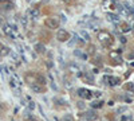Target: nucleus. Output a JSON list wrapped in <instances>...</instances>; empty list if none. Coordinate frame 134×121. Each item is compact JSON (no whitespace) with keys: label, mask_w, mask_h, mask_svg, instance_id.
I'll list each match as a JSON object with an SVG mask.
<instances>
[{"label":"nucleus","mask_w":134,"mask_h":121,"mask_svg":"<svg viewBox=\"0 0 134 121\" xmlns=\"http://www.w3.org/2000/svg\"><path fill=\"white\" fill-rule=\"evenodd\" d=\"M81 35L83 36V39H84V40H89V35H87V34H86V32H84V31H81Z\"/></svg>","instance_id":"12"},{"label":"nucleus","mask_w":134,"mask_h":121,"mask_svg":"<svg viewBox=\"0 0 134 121\" xmlns=\"http://www.w3.org/2000/svg\"><path fill=\"white\" fill-rule=\"evenodd\" d=\"M86 117H87V120H95L97 118V114L94 112H89L87 114H86Z\"/></svg>","instance_id":"7"},{"label":"nucleus","mask_w":134,"mask_h":121,"mask_svg":"<svg viewBox=\"0 0 134 121\" xmlns=\"http://www.w3.org/2000/svg\"><path fill=\"white\" fill-rule=\"evenodd\" d=\"M31 90L36 94H40L42 93V86H39L38 84H31Z\"/></svg>","instance_id":"3"},{"label":"nucleus","mask_w":134,"mask_h":121,"mask_svg":"<svg viewBox=\"0 0 134 121\" xmlns=\"http://www.w3.org/2000/svg\"><path fill=\"white\" fill-rule=\"evenodd\" d=\"M28 108H30V109H34V108H35V102H34V101H30V102H28Z\"/></svg>","instance_id":"13"},{"label":"nucleus","mask_w":134,"mask_h":121,"mask_svg":"<svg viewBox=\"0 0 134 121\" xmlns=\"http://www.w3.org/2000/svg\"><path fill=\"white\" fill-rule=\"evenodd\" d=\"M28 12H30V15H31V16H32V18H34V19H36V18H38V16H39V11L36 10V8H31V10H30Z\"/></svg>","instance_id":"6"},{"label":"nucleus","mask_w":134,"mask_h":121,"mask_svg":"<svg viewBox=\"0 0 134 121\" xmlns=\"http://www.w3.org/2000/svg\"><path fill=\"white\" fill-rule=\"evenodd\" d=\"M66 38H67V32L65 30H59L58 31V39L59 40H66Z\"/></svg>","instance_id":"4"},{"label":"nucleus","mask_w":134,"mask_h":121,"mask_svg":"<svg viewBox=\"0 0 134 121\" xmlns=\"http://www.w3.org/2000/svg\"><path fill=\"white\" fill-rule=\"evenodd\" d=\"M107 18L111 23H118L119 22V15H114V14H107Z\"/></svg>","instance_id":"2"},{"label":"nucleus","mask_w":134,"mask_h":121,"mask_svg":"<svg viewBox=\"0 0 134 121\" xmlns=\"http://www.w3.org/2000/svg\"><path fill=\"white\" fill-rule=\"evenodd\" d=\"M63 121H73V117L70 114H66L65 117H63Z\"/></svg>","instance_id":"11"},{"label":"nucleus","mask_w":134,"mask_h":121,"mask_svg":"<svg viewBox=\"0 0 134 121\" xmlns=\"http://www.w3.org/2000/svg\"><path fill=\"white\" fill-rule=\"evenodd\" d=\"M35 48H36V51H38V53H44V46H42L40 43L35 44Z\"/></svg>","instance_id":"8"},{"label":"nucleus","mask_w":134,"mask_h":121,"mask_svg":"<svg viewBox=\"0 0 134 121\" xmlns=\"http://www.w3.org/2000/svg\"><path fill=\"white\" fill-rule=\"evenodd\" d=\"M20 24H22L23 28H26V27L28 26V20H27V18H23V19L20 20Z\"/></svg>","instance_id":"9"},{"label":"nucleus","mask_w":134,"mask_h":121,"mask_svg":"<svg viewBox=\"0 0 134 121\" xmlns=\"http://www.w3.org/2000/svg\"><path fill=\"white\" fill-rule=\"evenodd\" d=\"M46 24L50 28H57L58 26H59V22L57 20V19H52V18H48L46 20Z\"/></svg>","instance_id":"1"},{"label":"nucleus","mask_w":134,"mask_h":121,"mask_svg":"<svg viewBox=\"0 0 134 121\" xmlns=\"http://www.w3.org/2000/svg\"><path fill=\"white\" fill-rule=\"evenodd\" d=\"M78 92H79V93H78V94H79L81 97H86V98H90V92L89 90H84V89H79V90H78Z\"/></svg>","instance_id":"5"},{"label":"nucleus","mask_w":134,"mask_h":121,"mask_svg":"<svg viewBox=\"0 0 134 121\" xmlns=\"http://www.w3.org/2000/svg\"><path fill=\"white\" fill-rule=\"evenodd\" d=\"M99 39L105 42V40H107V39H109V35H107V34H102V32H101V34H99Z\"/></svg>","instance_id":"10"}]
</instances>
